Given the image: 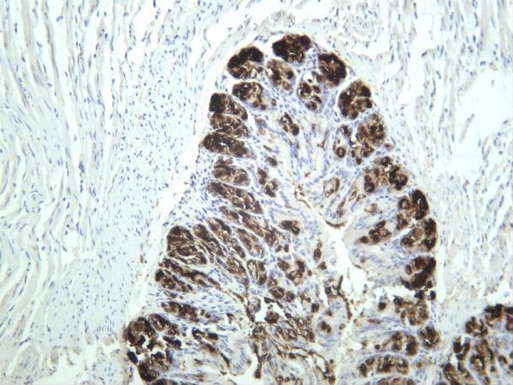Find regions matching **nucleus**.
Wrapping results in <instances>:
<instances>
[{
	"label": "nucleus",
	"instance_id": "obj_11",
	"mask_svg": "<svg viewBox=\"0 0 513 385\" xmlns=\"http://www.w3.org/2000/svg\"><path fill=\"white\" fill-rule=\"evenodd\" d=\"M215 176L225 182L235 183L238 185H245L249 182V178L245 171L242 170H235V169L228 167H222L217 169L215 172Z\"/></svg>",
	"mask_w": 513,
	"mask_h": 385
},
{
	"label": "nucleus",
	"instance_id": "obj_2",
	"mask_svg": "<svg viewBox=\"0 0 513 385\" xmlns=\"http://www.w3.org/2000/svg\"><path fill=\"white\" fill-rule=\"evenodd\" d=\"M339 106L344 116L354 120L372 106L371 91L363 82H355L340 95Z\"/></svg>",
	"mask_w": 513,
	"mask_h": 385
},
{
	"label": "nucleus",
	"instance_id": "obj_1",
	"mask_svg": "<svg viewBox=\"0 0 513 385\" xmlns=\"http://www.w3.org/2000/svg\"><path fill=\"white\" fill-rule=\"evenodd\" d=\"M264 54L256 48L240 50L229 60L228 71L236 79H253L264 70Z\"/></svg>",
	"mask_w": 513,
	"mask_h": 385
},
{
	"label": "nucleus",
	"instance_id": "obj_12",
	"mask_svg": "<svg viewBox=\"0 0 513 385\" xmlns=\"http://www.w3.org/2000/svg\"><path fill=\"white\" fill-rule=\"evenodd\" d=\"M407 353L408 355L412 356L416 355V353H417V344H416L414 341H410V343L408 344Z\"/></svg>",
	"mask_w": 513,
	"mask_h": 385
},
{
	"label": "nucleus",
	"instance_id": "obj_5",
	"mask_svg": "<svg viewBox=\"0 0 513 385\" xmlns=\"http://www.w3.org/2000/svg\"><path fill=\"white\" fill-rule=\"evenodd\" d=\"M204 146L207 149L227 156L244 157L249 151L242 142L231 136L220 134L208 135L204 140Z\"/></svg>",
	"mask_w": 513,
	"mask_h": 385
},
{
	"label": "nucleus",
	"instance_id": "obj_6",
	"mask_svg": "<svg viewBox=\"0 0 513 385\" xmlns=\"http://www.w3.org/2000/svg\"><path fill=\"white\" fill-rule=\"evenodd\" d=\"M265 71H267V77L275 88L287 90V91L292 89L294 80H296V75L289 64L278 60H271L267 63Z\"/></svg>",
	"mask_w": 513,
	"mask_h": 385
},
{
	"label": "nucleus",
	"instance_id": "obj_17",
	"mask_svg": "<svg viewBox=\"0 0 513 385\" xmlns=\"http://www.w3.org/2000/svg\"><path fill=\"white\" fill-rule=\"evenodd\" d=\"M373 363H374V359H368V361H367V364L368 366H371L373 364Z\"/></svg>",
	"mask_w": 513,
	"mask_h": 385
},
{
	"label": "nucleus",
	"instance_id": "obj_7",
	"mask_svg": "<svg viewBox=\"0 0 513 385\" xmlns=\"http://www.w3.org/2000/svg\"><path fill=\"white\" fill-rule=\"evenodd\" d=\"M211 125L217 132L233 138H243L249 135V129L238 118L224 116L216 114L211 118Z\"/></svg>",
	"mask_w": 513,
	"mask_h": 385
},
{
	"label": "nucleus",
	"instance_id": "obj_9",
	"mask_svg": "<svg viewBox=\"0 0 513 385\" xmlns=\"http://www.w3.org/2000/svg\"><path fill=\"white\" fill-rule=\"evenodd\" d=\"M210 110L216 114H231L234 116L246 120L247 114L245 108L236 102L232 97L222 93H217L211 98Z\"/></svg>",
	"mask_w": 513,
	"mask_h": 385
},
{
	"label": "nucleus",
	"instance_id": "obj_4",
	"mask_svg": "<svg viewBox=\"0 0 513 385\" xmlns=\"http://www.w3.org/2000/svg\"><path fill=\"white\" fill-rule=\"evenodd\" d=\"M318 68L322 81L330 87L339 85L347 75L345 64L333 54H322L318 57Z\"/></svg>",
	"mask_w": 513,
	"mask_h": 385
},
{
	"label": "nucleus",
	"instance_id": "obj_8",
	"mask_svg": "<svg viewBox=\"0 0 513 385\" xmlns=\"http://www.w3.org/2000/svg\"><path fill=\"white\" fill-rule=\"evenodd\" d=\"M233 95L247 105L255 108L264 106V89L256 82H242L235 85Z\"/></svg>",
	"mask_w": 513,
	"mask_h": 385
},
{
	"label": "nucleus",
	"instance_id": "obj_14",
	"mask_svg": "<svg viewBox=\"0 0 513 385\" xmlns=\"http://www.w3.org/2000/svg\"><path fill=\"white\" fill-rule=\"evenodd\" d=\"M400 206L403 209H410L411 208V204L409 203V200L407 199H404L400 201Z\"/></svg>",
	"mask_w": 513,
	"mask_h": 385
},
{
	"label": "nucleus",
	"instance_id": "obj_10",
	"mask_svg": "<svg viewBox=\"0 0 513 385\" xmlns=\"http://www.w3.org/2000/svg\"><path fill=\"white\" fill-rule=\"evenodd\" d=\"M319 93L320 89L318 87L308 82H301L297 91L300 98L304 100L307 102V106L312 110L317 109L319 104L322 102L320 97L318 96Z\"/></svg>",
	"mask_w": 513,
	"mask_h": 385
},
{
	"label": "nucleus",
	"instance_id": "obj_13",
	"mask_svg": "<svg viewBox=\"0 0 513 385\" xmlns=\"http://www.w3.org/2000/svg\"><path fill=\"white\" fill-rule=\"evenodd\" d=\"M426 265V261L423 258H418L414 261V267L418 270L425 267Z\"/></svg>",
	"mask_w": 513,
	"mask_h": 385
},
{
	"label": "nucleus",
	"instance_id": "obj_3",
	"mask_svg": "<svg viewBox=\"0 0 513 385\" xmlns=\"http://www.w3.org/2000/svg\"><path fill=\"white\" fill-rule=\"evenodd\" d=\"M311 41L304 35H287L273 45V52L288 63L303 62Z\"/></svg>",
	"mask_w": 513,
	"mask_h": 385
},
{
	"label": "nucleus",
	"instance_id": "obj_15",
	"mask_svg": "<svg viewBox=\"0 0 513 385\" xmlns=\"http://www.w3.org/2000/svg\"><path fill=\"white\" fill-rule=\"evenodd\" d=\"M461 350H462V348H461V344H455V350H456V352H459Z\"/></svg>",
	"mask_w": 513,
	"mask_h": 385
},
{
	"label": "nucleus",
	"instance_id": "obj_16",
	"mask_svg": "<svg viewBox=\"0 0 513 385\" xmlns=\"http://www.w3.org/2000/svg\"><path fill=\"white\" fill-rule=\"evenodd\" d=\"M412 268L411 267V266H407V274L408 275H411L412 274Z\"/></svg>",
	"mask_w": 513,
	"mask_h": 385
}]
</instances>
